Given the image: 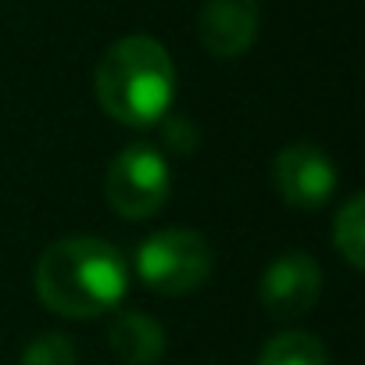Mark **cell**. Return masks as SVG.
Here are the masks:
<instances>
[{"mask_svg": "<svg viewBox=\"0 0 365 365\" xmlns=\"http://www.w3.org/2000/svg\"><path fill=\"white\" fill-rule=\"evenodd\" d=\"M129 290L125 255L97 237L54 240L36 265L40 301L65 319H97L111 312Z\"/></svg>", "mask_w": 365, "mask_h": 365, "instance_id": "obj_1", "label": "cell"}, {"mask_svg": "<svg viewBox=\"0 0 365 365\" xmlns=\"http://www.w3.org/2000/svg\"><path fill=\"white\" fill-rule=\"evenodd\" d=\"M104 115L118 125L143 129L165 118L175 97V65L154 36H122L111 43L93 76Z\"/></svg>", "mask_w": 365, "mask_h": 365, "instance_id": "obj_2", "label": "cell"}, {"mask_svg": "<svg viewBox=\"0 0 365 365\" xmlns=\"http://www.w3.org/2000/svg\"><path fill=\"white\" fill-rule=\"evenodd\" d=\"M133 265L147 290L161 297H187L208 283L215 255L197 230H158L140 244Z\"/></svg>", "mask_w": 365, "mask_h": 365, "instance_id": "obj_3", "label": "cell"}, {"mask_svg": "<svg viewBox=\"0 0 365 365\" xmlns=\"http://www.w3.org/2000/svg\"><path fill=\"white\" fill-rule=\"evenodd\" d=\"M172 190V172L158 147L150 143H129L104 175V201L122 219H154Z\"/></svg>", "mask_w": 365, "mask_h": 365, "instance_id": "obj_4", "label": "cell"}, {"mask_svg": "<svg viewBox=\"0 0 365 365\" xmlns=\"http://www.w3.org/2000/svg\"><path fill=\"white\" fill-rule=\"evenodd\" d=\"M272 187L290 208H322L336 190V165L315 143H290L272 158Z\"/></svg>", "mask_w": 365, "mask_h": 365, "instance_id": "obj_5", "label": "cell"}, {"mask_svg": "<svg viewBox=\"0 0 365 365\" xmlns=\"http://www.w3.org/2000/svg\"><path fill=\"white\" fill-rule=\"evenodd\" d=\"M322 294V269L312 255L304 251H287L279 255L265 276H262V287H258V297H262V308L276 319H301L315 308Z\"/></svg>", "mask_w": 365, "mask_h": 365, "instance_id": "obj_6", "label": "cell"}, {"mask_svg": "<svg viewBox=\"0 0 365 365\" xmlns=\"http://www.w3.org/2000/svg\"><path fill=\"white\" fill-rule=\"evenodd\" d=\"M262 29L258 0H205L197 15V40L212 58H240L255 47Z\"/></svg>", "mask_w": 365, "mask_h": 365, "instance_id": "obj_7", "label": "cell"}, {"mask_svg": "<svg viewBox=\"0 0 365 365\" xmlns=\"http://www.w3.org/2000/svg\"><path fill=\"white\" fill-rule=\"evenodd\" d=\"M108 344L125 365H154L165 354V329L158 319L136 308H118L108 326Z\"/></svg>", "mask_w": 365, "mask_h": 365, "instance_id": "obj_8", "label": "cell"}, {"mask_svg": "<svg viewBox=\"0 0 365 365\" xmlns=\"http://www.w3.org/2000/svg\"><path fill=\"white\" fill-rule=\"evenodd\" d=\"M258 365H329V354H326V344L315 333L287 329V333H276L262 347Z\"/></svg>", "mask_w": 365, "mask_h": 365, "instance_id": "obj_9", "label": "cell"}, {"mask_svg": "<svg viewBox=\"0 0 365 365\" xmlns=\"http://www.w3.org/2000/svg\"><path fill=\"white\" fill-rule=\"evenodd\" d=\"M333 244H336V251L344 255V262H347L354 272L365 269V197H361V194H351V197L336 208Z\"/></svg>", "mask_w": 365, "mask_h": 365, "instance_id": "obj_10", "label": "cell"}, {"mask_svg": "<svg viewBox=\"0 0 365 365\" xmlns=\"http://www.w3.org/2000/svg\"><path fill=\"white\" fill-rule=\"evenodd\" d=\"M19 365H76V344L65 333H40L26 344Z\"/></svg>", "mask_w": 365, "mask_h": 365, "instance_id": "obj_11", "label": "cell"}]
</instances>
